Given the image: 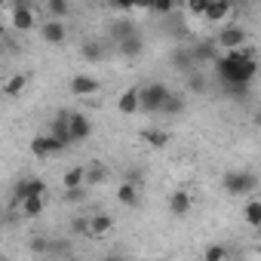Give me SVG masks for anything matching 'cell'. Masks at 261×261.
I'll return each instance as SVG.
<instances>
[{"label":"cell","instance_id":"41","mask_svg":"<svg viewBox=\"0 0 261 261\" xmlns=\"http://www.w3.org/2000/svg\"><path fill=\"white\" fill-rule=\"evenodd\" d=\"M0 227H4V215H0Z\"/></svg>","mask_w":261,"mask_h":261},{"label":"cell","instance_id":"1","mask_svg":"<svg viewBox=\"0 0 261 261\" xmlns=\"http://www.w3.org/2000/svg\"><path fill=\"white\" fill-rule=\"evenodd\" d=\"M212 65H215V71H218V77H221L224 86H233V83H252L255 74H258L255 53H252V49H243V46L227 49L224 56H215Z\"/></svg>","mask_w":261,"mask_h":261},{"label":"cell","instance_id":"24","mask_svg":"<svg viewBox=\"0 0 261 261\" xmlns=\"http://www.w3.org/2000/svg\"><path fill=\"white\" fill-rule=\"evenodd\" d=\"M28 86V77L25 74H13L4 86H0V89H4V95H10V98H16V95H22V89Z\"/></svg>","mask_w":261,"mask_h":261},{"label":"cell","instance_id":"5","mask_svg":"<svg viewBox=\"0 0 261 261\" xmlns=\"http://www.w3.org/2000/svg\"><path fill=\"white\" fill-rule=\"evenodd\" d=\"M28 194H46V181L43 178H19L13 185V197H10V209H19V203Z\"/></svg>","mask_w":261,"mask_h":261},{"label":"cell","instance_id":"21","mask_svg":"<svg viewBox=\"0 0 261 261\" xmlns=\"http://www.w3.org/2000/svg\"><path fill=\"white\" fill-rule=\"evenodd\" d=\"M80 56H83L89 65H95V62H101V59H105V43H101V40H83Z\"/></svg>","mask_w":261,"mask_h":261},{"label":"cell","instance_id":"19","mask_svg":"<svg viewBox=\"0 0 261 261\" xmlns=\"http://www.w3.org/2000/svg\"><path fill=\"white\" fill-rule=\"evenodd\" d=\"M68 86H71L74 95H92V92H98V80L89 77V74H77V77H71Z\"/></svg>","mask_w":261,"mask_h":261},{"label":"cell","instance_id":"36","mask_svg":"<svg viewBox=\"0 0 261 261\" xmlns=\"http://www.w3.org/2000/svg\"><path fill=\"white\" fill-rule=\"evenodd\" d=\"M31 252H49V240H31Z\"/></svg>","mask_w":261,"mask_h":261},{"label":"cell","instance_id":"9","mask_svg":"<svg viewBox=\"0 0 261 261\" xmlns=\"http://www.w3.org/2000/svg\"><path fill=\"white\" fill-rule=\"evenodd\" d=\"M111 178V172H108V166L101 163V160H92L89 166H83V185L86 188H98V185H105Z\"/></svg>","mask_w":261,"mask_h":261},{"label":"cell","instance_id":"4","mask_svg":"<svg viewBox=\"0 0 261 261\" xmlns=\"http://www.w3.org/2000/svg\"><path fill=\"white\" fill-rule=\"evenodd\" d=\"M68 136H71V145L86 142L92 136V120L83 111H68Z\"/></svg>","mask_w":261,"mask_h":261},{"label":"cell","instance_id":"13","mask_svg":"<svg viewBox=\"0 0 261 261\" xmlns=\"http://www.w3.org/2000/svg\"><path fill=\"white\" fill-rule=\"evenodd\" d=\"M117 49H120V56H126V59H139L142 49H145V40H142V34L136 31V34H129V37L117 40Z\"/></svg>","mask_w":261,"mask_h":261},{"label":"cell","instance_id":"35","mask_svg":"<svg viewBox=\"0 0 261 261\" xmlns=\"http://www.w3.org/2000/svg\"><path fill=\"white\" fill-rule=\"evenodd\" d=\"M86 227H89V215H86V218H74V221H71V230H74V233H80V237H89V230H86Z\"/></svg>","mask_w":261,"mask_h":261},{"label":"cell","instance_id":"25","mask_svg":"<svg viewBox=\"0 0 261 261\" xmlns=\"http://www.w3.org/2000/svg\"><path fill=\"white\" fill-rule=\"evenodd\" d=\"M181 111H185V98H181L178 92H172V89H169L166 101L160 105V114H169V117H175V114H181Z\"/></svg>","mask_w":261,"mask_h":261},{"label":"cell","instance_id":"16","mask_svg":"<svg viewBox=\"0 0 261 261\" xmlns=\"http://www.w3.org/2000/svg\"><path fill=\"white\" fill-rule=\"evenodd\" d=\"M49 136H53V139H56L62 148H68V145H71V136H68V111H59V114H56Z\"/></svg>","mask_w":261,"mask_h":261},{"label":"cell","instance_id":"29","mask_svg":"<svg viewBox=\"0 0 261 261\" xmlns=\"http://www.w3.org/2000/svg\"><path fill=\"white\" fill-rule=\"evenodd\" d=\"M62 185H65V188H80V185H83V166L68 169V172H65V178H62Z\"/></svg>","mask_w":261,"mask_h":261},{"label":"cell","instance_id":"14","mask_svg":"<svg viewBox=\"0 0 261 261\" xmlns=\"http://www.w3.org/2000/svg\"><path fill=\"white\" fill-rule=\"evenodd\" d=\"M89 237H105L114 230V215H105V212H92L89 215Z\"/></svg>","mask_w":261,"mask_h":261},{"label":"cell","instance_id":"3","mask_svg":"<svg viewBox=\"0 0 261 261\" xmlns=\"http://www.w3.org/2000/svg\"><path fill=\"white\" fill-rule=\"evenodd\" d=\"M166 95H169V86H166V83L139 86V111H145V114H160V105L166 101Z\"/></svg>","mask_w":261,"mask_h":261},{"label":"cell","instance_id":"15","mask_svg":"<svg viewBox=\"0 0 261 261\" xmlns=\"http://www.w3.org/2000/svg\"><path fill=\"white\" fill-rule=\"evenodd\" d=\"M117 111L120 114H139V86H129V89H123L120 92V98H117Z\"/></svg>","mask_w":261,"mask_h":261},{"label":"cell","instance_id":"37","mask_svg":"<svg viewBox=\"0 0 261 261\" xmlns=\"http://www.w3.org/2000/svg\"><path fill=\"white\" fill-rule=\"evenodd\" d=\"M117 10H136V0H111Z\"/></svg>","mask_w":261,"mask_h":261},{"label":"cell","instance_id":"20","mask_svg":"<svg viewBox=\"0 0 261 261\" xmlns=\"http://www.w3.org/2000/svg\"><path fill=\"white\" fill-rule=\"evenodd\" d=\"M34 25H37V19H34L31 7H13V28L16 31H31Z\"/></svg>","mask_w":261,"mask_h":261},{"label":"cell","instance_id":"18","mask_svg":"<svg viewBox=\"0 0 261 261\" xmlns=\"http://www.w3.org/2000/svg\"><path fill=\"white\" fill-rule=\"evenodd\" d=\"M43 206H46V194H28V197L19 203V209H22L25 218H40Z\"/></svg>","mask_w":261,"mask_h":261},{"label":"cell","instance_id":"31","mask_svg":"<svg viewBox=\"0 0 261 261\" xmlns=\"http://www.w3.org/2000/svg\"><path fill=\"white\" fill-rule=\"evenodd\" d=\"M175 7H178V0H151V13L157 16H169Z\"/></svg>","mask_w":261,"mask_h":261},{"label":"cell","instance_id":"27","mask_svg":"<svg viewBox=\"0 0 261 261\" xmlns=\"http://www.w3.org/2000/svg\"><path fill=\"white\" fill-rule=\"evenodd\" d=\"M172 62H175V68H178L181 74L194 71V59H191V49H178V53L172 56Z\"/></svg>","mask_w":261,"mask_h":261},{"label":"cell","instance_id":"10","mask_svg":"<svg viewBox=\"0 0 261 261\" xmlns=\"http://www.w3.org/2000/svg\"><path fill=\"white\" fill-rule=\"evenodd\" d=\"M191 209H194V197H191L185 188L172 191V197H169V212H172L175 218H188Z\"/></svg>","mask_w":261,"mask_h":261},{"label":"cell","instance_id":"30","mask_svg":"<svg viewBox=\"0 0 261 261\" xmlns=\"http://www.w3.org/2000/svg\"><path fill=\"white\" fill-rule=\"evenodd\" d=\"M89 197V188L80 185V188H65V203H83Z\"/></svg>","mask_w":261,"mask_h":261},{"label":"cell","instance_id":"2","mask_svg":"<svg viewBox=\"0 0 261 261\" xmlns=\"http://www.w3.org/2000/svg\"><path fill=\"white\" fill-rule=\"evenodd\" d=\"M221 188H224L227 197H246V194H255L258 175H255V172H246V169H230V172L221 178Z\"/></svg>","mask_w":261,"mask_h":261},{"label":"cell","instance_id":"40","mask_svg":"<svg viewBox=\"0 0 261 261\" xmlns=\"http://www.w3.org/2000/svg\"><path fill=\"white\" fill-rule=\"evenodd\" d=\"M0 40H4V28H0Z\"/></svg>","mask_w":261,"mask_h":261},{"label":"cell","instance_id":"33","mask_svg":"<svg viewBox=\"0 0 261 261\" xmlns=\"http://www.w3.org/2000/svg\"><path fill=\"white\" fill-rule=\"evenodd\" d=\"M203 258H206V261H224V258H227V249H224V246H209V249L203 252Z\"/></svg>","mask_w":261,"mask_h":261},{"label":"cell","instance_id":"26","mask_svg":"<svg viewBox=\"0 0 261 261\" xmlns=\"http://www.w3.org/2000/svg\"><path fill=\"white\" fill-rule=\"evenodd\" d=\"M46 10L53 19H65L71 13V0H46Z\"/></svg>","mask_w":261,"mask_h":261},{"label":"cell","instance_id":"32","mask_svg":"<svg viewBox=\"0 0 261 261\" xmlns=\"http://www.w3.org/2000/svg\"><path fill=\"white\" fill-rule=\"evenodd\" d=\"M185 77H188V89H191V92H197V95H200V92L206 89V80H203L200 74H194V71H188Z\"/></svg>","mask_w":261,"mask_h":261},{"label":"cell","instance_id":"7","mask_svg":"<svg viewBox=\"0 0 261 261\" xmlns=\"http://www.w3.org/2000/svg\"><path fill=\"white\" fill-rule=\"evenodd\" d=\"M246 40H249L246 28H243V25H230V28H224V31L215 37V46H224V49H237V46H243Z\"/></svg>","mask_w":261,"mask_h":261},{"label":"cell","instance_id":"17","mask_svg":"<svg viewBox=\"0 0 261 261\" xmlns=\"http://www.w3.org/2000/svg\"><path fill=\"white\" fill-rule=\"evenodd\" d=\"M215 56H218V46H215V40H200V43H194V46H191V59H194V65L212 62Z\"/></svg>","mask_w":261,"mask_h":261},{"label":"cell","instance_id":"6","mask_svg":"<svg viewBox=\"0 0 261 261\" xmlns=\"http://www.w3.org/2000/svg\"><path fill=\"white\" fill-rule=\"evenodd\" d=\"M40 37H43L49 46H62V43L68 40L65 19H49V22H43V28H40Z\"/></svg>","mask_w":261,"mask_h":261},{"label":"cell","instance_id":"38","mask_svg":"<svg viewBox=\"0 0 261 261\" xmlns=\"http://www.w3.org/2000/svg\"><path fill=\"white\" fill-rule=\"evenodd\" d=\"M136 10H151V0H136Z\"/></svg>","mask_w":261,"mask_h":261},{"label":"cell","instance_id":"34","mask_svg":"<svg viewBox=\"0 0 261 261\" xmlns=\"http://www.w3.org/2000/svg\"><path fill=\"white\" fill-rule=\"evenodd\" d=\"M206 4H209V0H185V7H188V13H191V16H203Z\"/></svg>","mask_w":261,"mask_h":261},{"label":"cell","instance_id":"28","mask_svg":"<svg viewBox=\"0 0 261 261\" xmlns=\"http://www.w3.org/2000/svg\"><path fill=\"white\" fill-rule=\"evenodd\" d=\"M246 221H249L252 227H261V200H249V206H246Z\"/></svg>","mask_w":261,"mask_h":261},{"label":"cell","instance_id":"39","mask_svg":"<svg viewBox=\"0 0 261 261\" xmlns=\"http://www.w3.org/2000/svg\"><path fill=\"white\" fill-rule=\"evenodd\" d=\"M34 0H13V7H31Z\"/></svg>","mask_w":261,"mask_h":261},{"label":"cell","instance_id":"11","mask_svg":"<svg viewBox=\"0 0 261 261\" xmlns=\"http://www.w3.org/2000/svg\"><path fill=\"white\" fill-rule=\"evenodd\" d=\"M117 203H120V206H126V209H139V206H142L139 185H133V181H123V185L117 188Z\"/></svg>","mask_w":261,"mask_h":261},{"label":"cell","instance_id":"23","mask_svg":"<svg viewBox=\"0 0 261 261\" xmlns=\"http://www.w3.org/2000/svg\"><path fill=\"white\" fill-rule=\"evenodd\" d=\"M142 139H145V145H148V148H154V151H163V148L169 145V136L163 133V129H145Z\"/></svg>","mask_w":261,"mask_h":261},{"label":"cell","instance_id":"22","mask_svg":"<svg viewBox=\"0 0 261 261\" xmlns=\"http://www.w3.org/2000/svg\"><path fill=\"white\" fill-rule=\"evenodd\" d=\"M139 28H136V22H129V19H114L111 22V40L117 43V40H123V37H129V34H136Z\"/></svg>","mask_w":261,"mask_h":261},{"label":"cell","instance_id":"8","mask_svg":"<svg viewBox=\"0 0 261 261\" xmlns=\"http://www.w3.org/2000/svg\"><path fill=\"white\" fill-rule=\"evenodd\" d=\"M65 148L53 139V136H37V139H31V154L37 157V160H46V157H56V154H62Z\"/></svg>","mask_w":261,"mask_h":261},{"label":"cell","instance_id":"12","mask_svg":"<svg viewBox=\"0 0 261 261\" xmlns=\"http://www.w3.org/2000/svg\"><path fill=\"white\" fill-rule=\"evenodd\" d=\"M230 13H233V0H209L206 10H203V19H209V22H221V19H227Z\"/></svg>","mask_w":261,"mask_h":261}]
</instances>
